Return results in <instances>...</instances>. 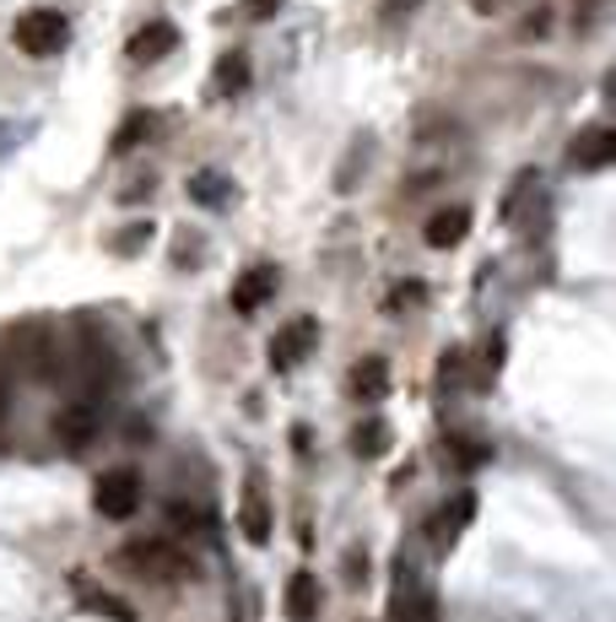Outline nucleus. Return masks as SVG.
Segmentation results:
<instances>
[{"instance_id":"obj_22","label":"nucleus","mask_w":616,"mask_h":622,"mask_svg":"<svg viewBox=\"0 0 616 622\" xmlns=\"http://www.w3.org/2000/svg\"><path fill=\"white\" fill-rule=\"evenodd\" d=\"M147 239H152V222H135V228H124V233H120V244H114V249H120V254H135Z\"/></svg>"},{"instance_id":"obj_1","label":"nucleus","mask_w":616,"mask_h":622,"mask_svg":"<svg viewBox=\"0 0 616 622\" xmlns=\"http://www.w3.org/2000/svg\"><path fill=\"white\" fill-rule=\"evenodd\" d=\"M120 569L135 574V580H152V584H168V580H184L190 574V558L168 541H130L120 546Z\"/></svg>"},{"instance_id":"obj_23","label":"nucleus","mask_w":616,"mask_h":622,"mask_svg":"<svg viewBox=\"0 0 616 622\" xmlns=\"http://www.w3.org/2000/svg\"><path fill=\"white\" fill-rule=\"evenodd\" d=\"M546 28H552V11H546V6H535L531 17H525V33H531V39H541Z\"/></svg>"},{"instance_id":"obj_17","label":"nucleus","mask_w":616,"mask_h":622,"mask_svg":"<svg viewBox=\"0 0 616 622\" xmlns=\"http://www.w3.org/2000/svg\"><path fill=\"white\" fill-rule=\"evenodd\" d=\"M152 114H147V109H135V114H130V120L120 124V130H114V141H109V152H114V158H124V152H135V147H141V141H147V136H152Z\"/></svg>"},{"instance_id":"obj_21","label":"nucleus","mask_w":616,"mask_h":622,"mask_svg":"<svg viewBox=\"0 0 616 622\" xmlns=\"http://www.w3.org/2000/svg\"><path fill=\"white\" fill-rule=\"evenodd\" d=\"M450 450L460 465H482L487 460V444H471V439H450Z\"/></svg>"},{"instance_id":"obj_26","label":"nucleus","mask_w":616,"mask_h":622,"mask_svg":"<svg viewBox=\"0 0 616 622\" xmlns=\"http://www.w3.org/2000/svg\"><path fill=\"white\" fill-rule=\"evenodd\" d=\"M6 407H11V379H6V369H0V417H6Z\"/></svg>"},{"instance_id":"obj_2","label":"nucleus","mask_w":616,"mask_h":622,"mask_svg":"<svg viewBox=\"0 0 616 622\" xmlns=\"http://www.w3.org/2000/svg\"><path fill=\"white\" fill-rule=\"evenodd\" d=\"M11 39H17V49H22V54H33V60H49V54H60V49H65V39H71V22H65V11H54V6H39V11L17 17Z\"/></svg>"},{"instance_id":"obj_25","label":"nucleus","mask_w":616,"mask_h":622,"mask_svg":"<svg viewBox=\"0 0 616 622\" xmlns=\"http://www.w3.org/2000/svg\"><path fill=\"white\" fill-rule=\"evenodd\" d=\"M287 0H249V17H271V11H282Z\"/></svg>"},{"instance_id":"obj_18","label":"nucleus","mask_w":616,"mask_h":622,"mask_svg":"<svg viewBox=\"0 0 616 622\" xmlns=\"http://www.w3.org/2000/svg\"><path fill=\"white\" fill-rule=\"evenodd\" d=\"M244 87H249V60L244 54H222V60H216V92L233 98V92H244Z\"/></svg>"},{"instance_id":"obj_4","label":"nucleus","mask_w":616,"mask_h":622,"mask_svg":"<svg viewBox=\"0 0 616 622\" xmlns=\"http://www.w3.org/2000/svg\"><path fill=\"white\" fill-rule=\"evenodd\" d=\"M568 163L578 173H600V168L616 163V130L612 124H589V130H578L574 147H568Z\"/></svg>"},{"instance_id":"obj_15","label":"nucleus","mask_w":616,"mask_h":622,"mask_svg":"<svg viewBox=\"0 0 616 622\" xmlns=\"http://www.w3.org/2000/svg\"><path fill=\"white\" fill-rule=\"evenodd\" d=\"M190 195L201 201V207H228L239 190H233V179H222V173H211V168H201V173H190Z\"/></svg>"},{"instance_id":"obj_12","label":"nucleus","mask_w":616,"mask_h":622,"mask_svg":"<svg viewBox=\"0 0 616 622\" xmlns=\"http://www.w3.org/2000/svg\"><path fill=\"white\" fill-rule=\"evenodd\" d=\"M471 233V207H444V211H433L427 217V228H422V239L433 249H454L460 239Z\"/></svg>"},{"instance_id":"obj_27","label":"nucleus","mask_w":616,"mask_h":622,"mask_svg":"<svg viewBox=\"0 0 616 622\" xmlns=\"http://www.w3.org/2000/svg\"><path fill=\"white\" fill-rule=\"evenodd\" d=\"M471 6H476V11H503L508 0H471Z\"/></svg>"},{"instance_id":"obj_3","label":"nucleus","mask_w":616,"mask_h":622,"mask_svg":"<svg viewBox=\"0 0 616 622\" xmlns=\"http://www.w3.org/2000/svg\"><path fill=\"white\" fill-rule=\"evenodd\" d=\"M92 509H98L103 520H130V514L141 509V476H135L130 465L103 471V476L92 482Z\"/></svg>"},{"instance_id":"obj_9","label":"nucleus","mask_w":616,"mask_h":622,"mask_svg":"<svg viewBox=\"0 0 616 622\" xmlns=\"http://www.w3.org/2000/svg\"><path fill=\"white\" fill-rule=\"evenodd\" d=\"M276 282H282L276 265H249L244 277L233 282V309H239V314H254L265 298H276Z\"/></svg>"},{"instance_id":"obj_10","label":"nucleus","mask_w":616,"mask_h":622,"mask_svg":"<svg viewBox=\"0 0 616 622\" xmlns=\"http://www.w3.org/2000/svg\"><path fill=\"white\" fill-rule=\"evenodd\" d=\"M54 439L77 455V450H87L92 439H98V412H92V401H82V407H71V412L54 417Z\"/></svg>"},{"instance_id":"obj_11","label":"nucleus","mask_w":616,"mask_h":622,"mask_svg":"<svg viewBox=\"0 0 616 622\" xmlns=\"http://www.w3.org/2000/svg\"><path fill=\"white\" fill-rule=\"evenodd\" d=\"M320 606H325L320 580H314L309 569H297V574L287 580V622H314L320 618Z\"/></svg>"},{"instance_id":"obj_7","label":"nucleus","mask_w":616,"mask_h":622,"mask_svg":"<svg viewBox=\"0 0 616 622\" xmlns=\"http://www.w3.org/2000/svg\"><path fill=\"white\" fill-rule=\"evenodd\" d=\"M471 514H476V493H460L454 503H444L438 514H433V525H427V541H433V552H450L460 531L471 525Z\"/></svg>"},{"instance_id":"obj_24","label":"nucleus","mask_w":616,"mask_h":622,"mask_svg":"<svg viewBox=\"0 0 616 622\" xmlns=\"http://www.w3.org/2000/svg\"><path fill=\"white\" fill-rule=\"evenodd\" d=\"M411 6H422V0H378V11H384V17H390V22H395V17H401V11H411Z\"/></svg>"},{"instance_id":"obj_14","label":"nucleus","mask_w":616,"mask_h":622,"mask_svg":"<svg viewBox=\"0 0 616 622\" xmlns=\"http://www.w3.org/2000/svg\"><path fill=\"white\" fill-rule=\"evenodd\" d=\"M352 390H357L363 401H384V395H390V363H384V358H363V363L352 369Z\"/></svg>"},{"instance_id":"obj_20","label":"nucleus","mask_w":616,"mask_h":622,"mask_svg":"<svg viewBox=\"0 0 616 622\" xmlns=\"http://www.w3.org/2000/svg\"><path fill=\"white\" fill-rule=\"evenodd\" d=\"M535 190V168H525L514 184H508V195H503V222H514L519 217V207H525V195Z\"/></svg>"},{"instance_id":"obj_16","label":"nucleus","mask_w":616,"mask_h":622,"mask_svg":"<svg viewBox=\"0 0 616 622\" xmlns=\"http://www.w3.org/2000/svg\"><path fill=\"white\" fill-rule=\"evenodd\" d=\"M352 450L363 460H378L390 450V422L384 417H368V422H357V433H352Z\"/></svg>"},{"instance_id":"obj_5","label":"nucleus","mask_w":616,"mask_h":622,"mask_svg":"<svg viewBox=\"0 0 616 622\" xmlns=\"http://www.w3.org/2000/svg\"><path fill=\"white\" fill-rule=\"evenodd\" d=\"M314 341H320V325L303 314V320H292V325H282L276 331V341H271V369L276 373H292L309 352H314Z\"/></svg>"},{"instance_id":"obj_19","label":"nucleus","mask_w":616,"mask_h":622,"mask_svg":"<svg viewBox=\"0 0 616 622\" xmlns=\"http://www.w3.org/2000/svg\"><path fill=\"white\" fill-rule=\"evenodd\" d=\"M82 606L98 612V618H114V622H135L130 606H120V595H103V590H82Z\"/></svg>"},{"instance_id":"obj_6","label":"nucleus","mask_w":616,"mask_h":622,"mask_svg":"<svg viewBox=\"0 0 616 622\" xmlns=\"http://www.w3.org/2000/svg\"><path fill=\"white\" fill-rule=\"evenodd\" d=\"M239 531L249 546H265L271 541V498L260 476H244V498H239Z\"/></svg>"},{"instance_id":"obj_13","label":"nucleus","mask_w":616,"mask_h":622,"mask_svg":"<svg viewBox=\"0 0 616 622\" xmlns=\"http://www.w3.org/2000/svg\"><path fill=\"white\" fill-rule=\"evenodd\" d=\"M390 622H438V595L401 580V590H395V606H390Z\"/></svg>"},{"instance_id":"obj_8","label":"nucleus","mask_w":616,"mask_h":622,"mask_svg":"<svg viewBox=\"0 0 616 622\" xmlns=\"http://www.w3.org/2000/svg\"><path fill=\"white\" fill-rule=\"evenodd\" d=\"M173 49H179V28H173V22H147L135 39L124 43V54H130L135 66H152V60H163Z\"/></svg>"}]
</instances>
